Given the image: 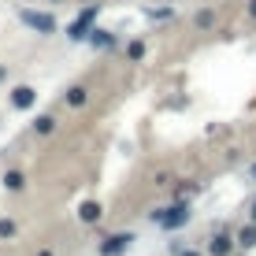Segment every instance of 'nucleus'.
<instances>
[{"instance_id": "1a4fd4ad", "label": "nucleus", "mask_w": 256, "mask_h": 256, "mask_svg": "<svg viewBox=\"0 0 256 256\" xmlns=\"http://www.w3.org/2000/svg\"><path fill=\"white\" fill-rule=\"evenodd\" d=\"M64 100L70 104V108H82V104H86V100H90V90H86V86H70V90H67V96H64Z\"/></svg>"}, {"instance_id": "9d476101", "label": "nucleus", "mask_w": 256, "mask_h": 256, "mask_svg": "<svg viewBox=\"0 0 256 256\" xmlns=\"http://www.w3.org/2000/svg\"><path fill=\"white\" fill-rule=\"evenodd\" d=\"M238 245H242V249H256V223L238 230Z\"/></svg>"}, {"instance_id": "f03ea898", "label": "nucleus", "mask_w": 256, "mask_h": 256, "mask_svg": "<svg viewBox=\"0 0 256 256\" xmlns=\"http://www.w3.org/2000/svg\"><path fill=\"white\" fill-rule=\"evenodd\" d=\"M96 12H100L96 4H90V8H86V12H82V15L74 19V22L67 26V38H70V41H86V38H90V30H93V19H96Z\"/></svg>"}, {"instance_id": "6e6552de", "label": "nucleus", "mask_w": 256, "mask_h": 256, "mask_svg": "<svg viewBox=\"0 0 256 256\" xmlns=\"http://www.w3.org/2000/svg\"><path fill=\"white\" fill-rule=\"evenodd\" d=\"M34 100H38V90H30V86H19V90H12V104L15 108H34Z\"/></svg>"}, {"instance_id": "4468645a", "label": "nucleus", "mask_w": 256, "mask_h": 256, "mask_svg": "<svg viewBox=\"0 0 256 256\" xmlns=\"http://www.w3.org/2000/svg\"><path fill=\"white\" fill-rule=\"evenodd\" d=\"M197 26L200 30H212L216 26V12H197Z\"/></svg>"}, {"instance_id": "ddd939ff", "label": "nucleus", "mask_w": 256, "mask_h": 256, "mask_svg": "<svg viewBox=\"0 0 256 256\" xmlns=\"http://www.w3.org/2000/svg\"><path fill=\"white\" fill-rule=\"evenodd\" d=\"M4 186H8V190H12V193H19V190L26 186V178H22V171H8V174H4Z\"/></svg>"}, {"instance_id": "a211bd4d", "label": "nucleus", "mask_w": 256, "mask_h": 256, "mask_svg": "<svg viewBox=\"0 0 256 256\" xmlns=\"http://www.w3.org/2000/svg\"><path fill=\"white\" fill-rule=\"evenodd\" d=\"M182 256H204V252H197V249H190V252H182Z\"/></svg>"}, {"instance_id": "9b49d317", "label": "nucleus", "mask_w": 256, "mask_h": 256, "mask_svg": "<svg viewBox=\"0 0 256 256\" xmlns=\"http://www.w3.org/2000/svg\"><path fill=\"white\" fill-rule=\"evenodd\" d=\"M126 60H130V64H138V60H145V41H141V38H134V41H130V45H126Z\"/></svg>"}, {"instance_id": "aec40b11", "label": "nucleus", "mask_w": 256, "mask_h": 256, "mask_svg": "<svg viewBox=\"0 0 256 256\" xmlns=\"http://www.w3.org/2000/svg\"><path fill=\"white\" fill-rule=\"evenodd\" d=\"M252 178H256V164H252Z\"/></svg>"}, {"instance_id": "412c9836", "label": "nucleus", "mask_w": 256, "mask_h": 256, "mask_svg": "<svg viewBox=\"0 0 256 256\" xmlns=\"http://www.w3.org/2000/svg\"><path fill=\"white\" fill-rule=\"evenodd\" d=\"M52 4H60V0H52Z\"/></svg>"}, {"instance_id": "0eeeda50", "label": "nucleus", "mask_w": 256, "mask_h": 256, "mask_svg": "<svg viewBox=\"0 0 256 256\" xmlns=\"http://www.w3.org/2000/svg\"><path fill=\"white\" fill-rule=\"evenodd\" d=\"M86 41H90L93 48H116L119 45V34H112V30H90V38H86Z\"/></svg>"}, {"instance_id": "20e7f679", "label": "nucleus", "mask_w": 256, "mask_h": 256, "mask_svg": "<svg viewBox=\"0 0 256 256\" xmlns=\"http://www.w3.org/2000/svg\"><path fill=\"white\" fill-rule=\"evenodd\" d=\"M130 242H134V234H112L100 242V256H119L130 249Z\"/></svg>"}, {"instance_id": "2eb2a0df", "label": "nucleus", "mask_w": 256, "mask_h": 256, "mask_svg": "<svg viewBox=\"0 0 256 256\" xmlns=\"http://www.w3.org/2000/svg\"><path fill=\"white\" fill-rule=\"evenodd\" d=\"M0 238H15V223L12 219H0Z\"/></svg>"}, {"instance_id": "dca6fc26", "label": "nucleus", "mask_w": 256, "mask_h": 256, "mask_svg": "<svg viewBox=\"0 0 256 256\" xmlns=\"http://www.w3.org/2000/svg\"><path fill=\"white\" fill-rule=\"evenodd\" d=\"M249 15H252V19H256V0H249Z\"/></svg>"}, {"instance_id": "f8f14e48", "label": "nucleus", "mask_w": 256, "mask_h": 256, "mask_svg": "<svg viewBox=\"0 0 256 256\" xmlns=\"http://www.w3.org/2000/svg\"><path fill=\"white\" fill-rule=\"evenodd\" d=\"M34 130H38V134H52V130H56V116H38L34 119Z\"/></svg>"}, {"instance_id": "423d86ee", "label": "nucleus", "mask_w": 256, "mask_h": 256, "mask_svg": "<svg viewBox=\"0 0 256 256\" xmlns=\"http://www.w3.org/2000/svg\"><path fill=\"white\" fill-rule=\"evenodd\" d=\"M78 219H82L86 226H93V223L104 219V208L96 204V200H82V204H78Z\"/></svg>"}, {"instance_id": "39448f33", "label": "nucleus", "mask_w": 256, "mask_h": 256, "mask_svg": "<svg viewBox=\"0 0 256 256\" xmlns=\"http://www.w3.org/2000/svg\"><path fill=\"white\" fill-rule=\"evenodd\" d=\"M234 252V242H230V234H212L208 238V256H230Z\"/></svg>"}, {"instance_id": "f3484780", "label": "nucleus", "mask_w": 256, "mask_h": 256, "mask_svg": "<svg viewBox=\"0 0 256 256\" xmlns=\"http://www.w3.org/2000/svg\"><path fill=\"white\" fill-rule=\"evenodd\" d=\"M249 219H252V223H256V200H252V208H249Z\"/></svg>"}, {"instance_id": "7ed1b4c3", "label": "nucleus", "mask_w": 256, "mask_h": 256, "mask_svg": "<svg viewBox=\"0 0 256 256\" xmlns=\"http://www.w3.org/2000/svg\"><path fill=\"white\" fill-rule=\"evenodd\" d=\"M19 19L30 26V30H38V34H56V19L45 15V12H30V8H26V12H19Z\"/></svg>"}, {"instance_id": "6ab92c4d", "label": "nucleus", "mask_w": 256, "mask_h": 256, "mask_svg": "<svg viewBox=\"0 0 256 256\" xmlns=\"http://www.w3.org/2000/svg\"><path fill=\"white\" fill-rule=\"evenodd\" d=\"M38 256H56V252H52V249H41V252H38Z\"/></svg>"}, {"instance_id": "f257e3e1", "label": "nucleus", "mask_w": 256, "mask_h": 256, "mask_svg": "<svg viewBox=\"0 0 256 256\" xmlns=\"http://www.w3.org/2000/svg\"><path fill=\"white\" fill-rule=\"evenodd\" d=\"M152 219H156V223H164L167 230H178V226L190 223V204H186V200H178V204H171V208H156Z\"/></svg>"}]
</instances>
